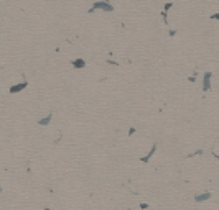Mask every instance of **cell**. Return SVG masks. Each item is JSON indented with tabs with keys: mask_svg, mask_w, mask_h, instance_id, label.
<instances>
[{
	"mask_svg": "<svg viewBox=\"0 0 219 210\" xmlns=\"http://www.w3.org/2000/svg\"><path fill=\"white\" fill-rule=\"evenodd\" d=\"M25 87H27V82H21V84H17V85H13V87H10V92H12V94H15V92L23 90Z\"/></svg>",
	"mask_w": 219,
	"mask_h": 210,
	"instance_id": "cell-4",
	"label": "cell"
},
{
	"mask_svg": "<svg viewBox=\"0 0 219 210\" xmlns=\"http://www.w3.org/2000/svg\"><path fill=\"white\" fill-rule=\"evenodd\" d=\"M84 66H86V61H84V59H76V61H73L74 69H82Z\"/></svg>",
	"mask_w": 219,
	"mask_h": 210,
	"instance_id": "cell-5",
	"label": "cell"
},
{
	"mask_svg": "<svg viewBox=\"0 0 219 210\" xmlns=\"http://www.w3.org/2000/svg\"><path fill=\"white\" fill-rule=\"evenodd\" d=\"M211 77H212L211 72H206L204 74V79H203V90H209V89H211Z\"/></svg>",
	"mask_w": 219,
	"mask_h": 210,
	"instance_id": "cell-2",
	"label": "cell"
},
{
	"mask_svg": "<svg viewBox=\"0 0 219 210\" xmlns=\"http://www.w3.org/2000/svg\"><path fill=\"white\" fill-rule=\"evenodd\" d=\"M45 210H50V209H45Z\"/></svg>",
	"mask_w": 219,
	"mask_h": 210,
	"instance_id": "cell-9",
	"label": "cell"
},
{
	"mask_svg": "<svg viewBox=\"0 0 219 210\" xmlns=\"http://www.w3.org/2000/svg\"><path fill=\"white\" fill-rule=\"evenodd\" d=\"M94 8H100V10H104V12H112L114 7L111 5V2L109 0H102V2H97V3H94L92 10Z\"/></svg>",
	"mask_w": 219,
	"mask_h": 210,
	"instance_id": "cell-1",
	"label": "cell"
},
{
	"mask_svg": "<svg viewBox=\"0 0 219 210\" xmlns=\"http://www.w3.org/2000/svg\"><path fill=\"white\" fill-rule=\"evenodd\" d=\"M50 122H51V113H50V115H46V117H43L41 120H38V125H41V126H46Z\"/></svg>",
	"mask_w": 219,
	"mask_h": 210,
	"instance_id": "cell-7",
	"label": "cell"
},
{
	"mask_svg": "<svg viewBox=\"0 0 219 210\" xmlns=\"http://www.w3.org/2000/svg\"><path fill=\"white\" fill-rule=\"evenodd\" d=\"M211 18H218V20H219V13H216V15H212Z\"/></svg>",
	"mask_w": 219,
	"mask_h": 210,
	"instance_id": "cell-8",
	"label": "cell"
},
{
	"mask_svg": "<svg viewBox=\"0 0 219 210\" xmlns=\"http://www.w3.org/2000/svg\"><path fill=\"white\" fill-rule=\"evenodd\" d=\"M211 199V194L209 192H203V194H196L194 195V200L196 202H206V200H209Z\"/></svg>",
	"mask_w": 219,
	"mask_h": 210,
	"instance_id": "cell-3",
	"label": "cell"
},
{
	"mask_svg": "<svg viewBox=\"0 0 219 210\" xmlns=\"http://www.w3.org/2000/svg\"><path fill=\"white\" fill-rule=\"evenodd\" d=\"M155 150H157V146L153 144V146H152V150L148 151V154H147V156H143V158H140V161H143V163H148V159H150V158L153 156V153H155Z\"/></svg>",
	"mask_w": 219,
	"mask_h": 210,
	"instance_id": "cell-6",
	"label": "cell"
}]
</instances>
